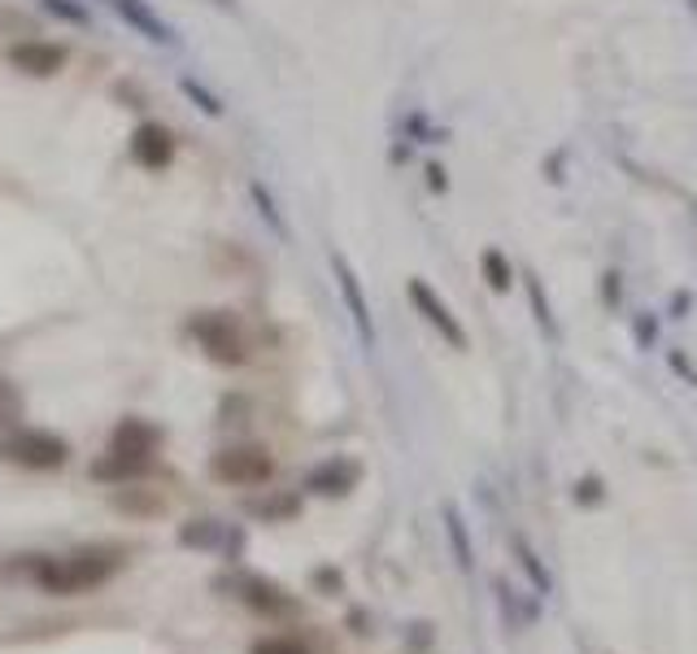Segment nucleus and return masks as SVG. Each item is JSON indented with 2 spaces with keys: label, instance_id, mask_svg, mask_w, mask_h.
Wrapping results in <instances>:
<instances>
[{
  "label": "nucleus",
  "instance_id": "nucleus-1",
  "mask_svg": "<svg viewBox=\"0 0 697 654\" xmlns=\"http://www.w3.org/2000/svg\"><path fill=\"white\" fill-rule=\"evenodd\" d=\"M157 445H162V433H157V428H148L144 419H123V424L110 433L105 454L92 463V480L123 485V480H136L144 471H153Z\"/></svg>",
  "mask_w": 697,
  "mask_h": 654
},
{
  "label": "nucleus",
  "instance_id": "nucleus-2",
  "mask_svg": "<svg viewBox=\"0 0 697 654\" xmlns=\"http://www.w3.org/2000/svg\"><path fill=\"white\" fill-rule=\"evenodd\" d=\"M123 568V559L114 550H83V554H66V559H53L35 572L40 589L70 598V593H87V589H101L114 572Z\"/></svg>",
  "mask_w": 697,
  "mask_h": 654
},
{
  "label": "nucleus",
  "instance_id": "nucleus-3",
  "mask_svg": "<svg viewBox=\"0 0 697 654\" xmlns=\"http://www.w3.org/2000/svg\"><path fill=\"white\" fill-rule=\"evenodd\" d=\"M188 336L206 350L209 363L218 366H245L249 363V341L240 332V323L227 310H201L188 319Z\"/></svg>",
  "mask_w": 697,
  "mask_h": 654
},
{
  "label": "nucleus",
  "instance_id": "nucleus-4",
  "mask_svg": "<svg viewBox=\"0 0 697 654\" xmlns=\"http://www.w3.org/2000/svg\"><path fill=\"white\" fill-rule=\"evenodd\" d=\"M209 476L236 489H258L275 476V458L262 445H227L209 458Z\"/></svg>",
  "mask_w": 697,
  "mask_h": 654
},
{
  "label": "nucleus",
  "instance_id": "nucleus-5",
  "mask_svg": "<svg viewBox=\"0 0 697 654\" xmlns=\"http://www.w3.org/2000/svg\"><path fill=\"white\" fill-rule=\"evenodd\" d=\"M9 458L31 467V471H58L70 458V445L58 433H44V428H22V433L9 436Z\"/></svg>",
  "mask_w": 697,
  "mask_h": 654
},
{
  "label": "nucleus",
  "instance_id": "nucleus-6",
  "mask_svg": "<svg viewBox=\"0 0 697 654\" xmlns=\"http://www.w3.org/2000/svg\"><path fill=\"white\" fill-rule=\"evenodd\" d=\"M406 292H410V301H415L418 314H423V319H427V323H431V328H436V332H440L454 350H467V332H462V323H458V319H454V310H449V305L431 292L427 280H410Z\"/></svg>",
  "mask_w": 697,
  "mask_h": 654
},
{
  "label": "nucleus",
  "instance_id": "nucleus-7",
  "mask_svg": "<svg viewBox=\"0 0 697 654\" xmlns=\"http://www.w3.org/2000/svg\"><path fill=\"white\" fill-rule=\"evenodd\" d=\"M332 276H336V289H341V297H345L348 319L357 323V336H362V345H375L371 305H366V297H362V284H357V276H353V267H348L345 253H332Z\"/></svg>",
  "mask_w": 697,
  "mask_h": 654
},
{
  "label": "nucleus",
  "instance_id": "nucleus-8",
  "mask_svg": "<svg viewBox=\"0 0 697 654\" xmlns=\"http://www.w3.org/2000/svg\"><path fill=\"white\" fill-rule=\"evenodd\" d=\"M357 480H362V467L353 458H327L305 476V489L319 498H348L357 489Z\"/></svg>",
  "mask_w": 697,
  "mask_h": 654
},
{
  "label": "nucleus",
  "instance_id": "nucleus-9",
  "mask_svg": "<svg viewBox=\"0 0 697 654\" xmlns=\"http://www.w3.org/2000/svg\"><path fill=\"white\" fill-rule=\"evenodd\" d=\"M132 157L148 170H166L175 162V136L162 127V123H144L132 136Z\"/></svg>",
  "mask_w": 697,
  "mask_h": 654
},
{
  "label": "nucleus",
  "instance_id": "nucleus-10",
  "mask_svg": "<svg viewBox=\"0 0 697 654\" xmlns=\"http://www.w3.org/2000/svg\"><path fill=\"white\" fill-rule=\"evenodd\" d=\"M236 589H240V602L253 606V611H262V615H292V598L279 593L275 584L262 581V577H240Z\"/></svg>",
  "mask_w": 697,
  "mask_h": 654
},
{
  "label": "nucleus",
  "instance_id": "nucleus-11",
  "mask_svg": "<svg viewBox=\"0 0 697 654\" xmlns=\"http://www.w3.org/2000/svg\"><path fill=\"white\" fill-rule=\"evenodd\" d=\"M13 66L27 74H58L66 66V49L62 44H18Z\"/></svg>",
  "mask_w": 697,
  "mask_h": 654
},
{
  "label": "nucleus",
  "instance_id": "nucleus-12",
  "mask_svg": "<svg viewBox=\"0 0 697 654\" xmlns=\"http://www.w3.org/2000/svg\"><path fill=\"white\" fill-rule=\"evenodd\" d=\"M110 4H114V9H118L132 27H136L139 35H148L153 44H170V40H175V35H170V27H166V22H162V18H157L144 0H110Z\"/></svg>",
  "mask_w": 697,
  "mask_h": 654
},
{
  "label": "nucleus",
  "instance_id": "nucleus-13",
  "mask_svg": "<svg viewBox=\"0 0 697 654\" xmlns=\"http://www.w3.org/2000/svg\"><path fill=\"white\" fill-rule=\"evenodd\" d=\"M510 550H514V559H519V568L528 572V581H532V589L537 593H550L554 589V581H550V572L541 568V559H537V550L523 541V537H510Z\"/></svg>",
  "mask_w": 697,
  "mask_h": 654
},
{
  "label": "nucleus",
  "instance_id": "nucleus-14",
  "mask_svg": "<svg viewBox=\"0 0 697 654\" xmlns=\"http://www.w3.org/2000/svg\"><path fill=\"white\" fill-rule=\"evenodd\" d=\"M480 271H485L488 289L492 292H510L514 289V267H510V258L501 253V249H485V258H480Z\"/></svg>",
  "mask_w": 697,
  "mask_h": 654
},
{
  "label": "nucleus",
  "instance_id": "nucleus-15",
  "mask_svg": "<svg viewBox=\"0 0 697 654\" xmlns=\"http://www.w3.org/2000/svg\"><path fill=\"white\" fill-rule=\"evenodd\" d=\"M445 528H449V541H454L458 568H471V546H467V528H462V515H458L454 507H445Z\"/></svg>",
  "mask_w": 697,
  "mask_h": 654
},
{
  "label": "nucleus",
  "instance_id": "nucleus-16",
  "mask_svg": "<svg viewBox=\"0 0 697 654\" xmlns=\"http://www.w3.org/2000/svg\"><path fill=\"white\" fill-rule=\"evenodd\" d=\"M249 654H314L301 637H283V633H275V637H262V642H253V651Z\"/></svg>",
  "mask_w": 697,
  "mask_h": 654
},
{
  "label": "nucleus",
  "instance_id": "nucleus-17",
  "mask_svg": "<svg viewBox=\"0 0 697 654\" xmlns=\"http://www.w3.org/2000/svg\"><path fill=\"white\" fill-rule=\"evenodd\" d=\"M179 87H184V92L197 101V110H201V114H209V118H218V114H222V101H218L214 92H206L197 79H179Z\"/></svg>",
  "mask_w": 697,
  "mask_h": 654
},
{
  "label": "nucleus",
  "instance_id": "nucleus-18",
  "mask_svg": "<svg viewBox=\"0 0 697 654\" xmlns=\"http://www.w3.org/2000/svg\"><path fill=\"white\" fill-rule=\"evenodd\" d=\"M249 193H253V201H258V210H262V218L271 222V231H275V236H283L288 227H283V218H279V210H275V197L267 193V184H249Z\"/></svg>",
  "mask_w": 697,
  "mask_h": 654
},
{
  "label": "nucleus",
  "instance_id": "nucleus-19",
  "mask_svg": "<svg viewBox=\"0 0 697 654\" xmlns=\"http://www.w3.org/2000/svg\"><path fill=\"white\" fill-rule=\"evenodd\" d=\"M606 494H602V480L597 476H584V480H575V502L580 507H597Z\"/></svg>",
  "mask_w": 697,
  "mask_h": 654
},
{
  "label": "nucleus",
  "instance_id": "nucleus-20",
  "mask_svg": "<svg viewBox=\"0 0 697 654\" xmlns=\"http://www.w3.org/2000/svg\"><path fill=\"white\" fill-rule=\"evenodd\" d=\"M44 9L58 13V18H66V22H79V27L87 22V9H83V4H70V0H44Z\"/></svg>",
  "mask_w": 697,
  "mask_h": 654
},
{
  "label": "nucleus",
  "instance_id": "nucleus-21",
  "mask_svg": "<svg viewBox=\"0 0 697 654\" xmlns=\"http://www.w3.org/2000/svg\"><path fill=\"white\" fill-rule=\"evenodd\" d=\"M528 292H532V310H537V319H541V328H545V332H558V328H554V319H550V301L541 297V284H528Z\"/></svg>",
  "mask_w": 697,
  "mask_h": 654
},
{
  "label": "nucleus",
  "instance_id": "nucleus-22",
  "mask_svg": "<svg viewBox=\"0 0 697 654\" xmlns=\"http://www.w3.org/2000/svg\"><path fill=\"white\" fill-rule=\"evenodd\" d=\"M654 336H658L654 319H636V341H641V345H654Z\"/></svg>",
  "mask_w": 697,
  "mask_h": 654
},
{
  "label": "nucleus",
  "instance_id": "nucleus-23",
  "mask_svg": "<svg viewBox=\"0 0 697 654\" xmlns=\"http://www.w3.org/2000/svg\"><path fill=\"white\" fill-rule=\"evenodd\" d=\"M606 301H620V276L615 271L606 276Z\"/></svg>",
  "mask_w": 697,
  "mask_h": 654
},
{
  "label": "nucleus",
  "instance_id": "nucleus-24",
  "mask_svg": "<svg viewBox=\"0 0 697 654\" xmlns=\"http://www.w3.org/2000/svg\"><path fill=\"white\" fill-rule=\"evenodd\" d=\"M427 175H431V188H445V170L440 166H427Z\"/></svg>",
  "mask_w": 697,
  "mask_h": 654
},
{
  "label": "nucleus",
  "instance_id": "nucleus-25",
  "mask_svg": "<svg viewBox=\"0 0 697 654\" xmlns=\"http://www.w3.org/2000/svg\"><path fill=\"white\" fill-rule=\"evenodd\" d=\"M218 4H236V0H218Z\"/></svg>",
  "mask_w": 697,
  "mask_h": 654
}]
</instances>
